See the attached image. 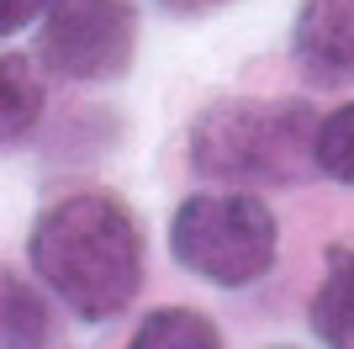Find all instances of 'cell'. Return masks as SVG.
<instances>
[{"mask_svg": "<svg viewBox=\"0 0 354 349\" xmlns=\"http://www.w3.org/2000/svg\"><path fill=\"white\" fill-rule=\"evenodd\" d=\"M43 116V85L21 53H0V148L21 143Z\"/></svg>", "mask_w": 354, "mask_h": 349, "instance_id": "obj_8", "label": "cell"}, {"mask_svg": "<svg viewBox=\"0 0 354 349\" xmlns=\"http://www.w3.org/2000/svg\"><path fill=\"white\" fill-rule=\"evenodd\" d=\"M169 254L180 270L212 280V286H254L275 270L281 254V222L249 190H207L185 196L169 217Z\"/></svg>", "mask_w": 354, "mask_h": 349, "instance_id": "obj_3", "label": "cell"}, {"mask_svg": "<svg viewBox=\"0 0 354 349\" xmlns=\"http://www.w3.org/2000/svg\"><path fill=\"white\" fill-rule=\"evenodd\" d=\"M53 339V312L43 291L0 265V349H43Z\"/></svg>", "mask_w": 354, "mask_h": 349, "instance_id": "obj_7", "label": "cell"}, {"mask_svg": "<svg viewBox=\"0 0 354 349\" xmlns=\"http://www.w3.org/2000/svg\"><path fill=\"white\" fill-rule=\"evenodd\" d=\"M127 349H222V334L196 307H159V312H148L138 323Z\"/></svg>", "mask_w": 354, "mask_h": 349, "instance_id": "obj_9", "label": "cell"}, {"mask_svg": "<svg viewBox=\"0 0 354 349\" xmlns=\"http://www.w3.org/2000/svg\"><path fill=\"white\" fill-rule=\"evenodd\" d=\"M169 16H201V11H212V6H227V0H159Z\"/></svg>", "mask_w": 354, "mask_h": 349, "instance_id": "obj_12", "label": "cell"}, {"mask_svg": "<svg viewBox=\"0 0 354 349\" xmlns=\"http://www.w3.org/2000/svg\"><path fill=\"white\" fill-rule=\"evenodd\" d=\"M291 58L317 90L354 85V0H307L291 27Z\"/></svg>", "mask_w": 354, "mask_h": 349, "instance_id": "obj_5", "label": "cell"}, {"mask_svg": "<svg viewBox=\"0 0 354 349\" xmlns=\"http://www.w3.org/2000/svg\"><path fill=\"white\" fill-rule=\"evenodd\" d=\"M307 323L328 349H354V249L349 244L328 249V270L312 291Z\"/></svg>", "mask_w": 354, "mask_h": 349, "instance_id": "obj_6", "label": "cell"}, {"mask_svg": "<svg viewBox=\"0 0 354 349\" xmlns=\"http://www.w3.org/2000/svg\"><path fill=\"white\" fill-rule=\"evenodd\" d=\"M323 116L301 96H227L196 111L185 132V159L201 180L222 186H296L317 174L312 143Z\"/></svg>", "mask_w": 354, "mask_h": 349, "instance_id": "obj_2", "label": "cell"}, {"mask_svg": "<svg viewBox=\"0 0 354 349\" xmlns=\"http://www.w3.org/2000/svg\"><path fill=\"white\" fill-rule=\"evenodd\" d=\"M312 164L333 186H354V101L323 116L317 143H312Z\"/></svg>", "mask_w": 354, "mask_h": 349, "instance_id": "obj_10", "label": "cell"}, {"mask_svg": "<svg viewBox=\"0 0 354 349\" xmlns=\"http://www.w3.org/2000/svg\"><path fill=\"white\" fill-rule=\"evenodd\" d=\"M53 0H0V37H16L21 27L43 21V11Z\"/></svg>", "mask_w": 354, "mask_h": 349, "instance_id": "obj_11", "label": "cell"}, {"mask_svg": "<svg viewBox=\"0 0 354 349\" xmlns=\"http://www.w3.org/2000/svg\"><path fill=\"white\" fill-rule=\"evenodd\" d=\"M133 0H53L37 21V58L53 80H69V85H111L133 69Z\"/></svg>", "mask_w": 354, "mask_h": 349, "instance_id": "obj_4", "label": "cell"}, {"mask_svg": "<svg viewBox=\"0 0 354 349\" xmlns=\"http://www.w3.org/2000/svg\"><path fill=\"white\" fill-rule=\"evenodd\" d=\"M27 260L80 323H111L143 291V228L111 190H69L37 212Z\"/></svg>", "mask_w": 354, "mask_h": 349, "instance_id": "obj_1", "label": "cell"}]
</instances>
